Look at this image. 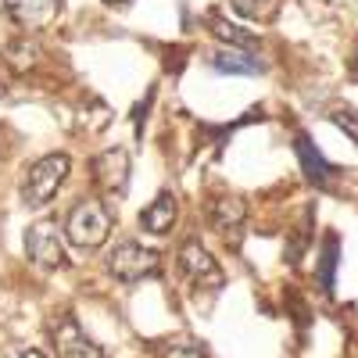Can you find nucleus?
Masks as SVG:
<instances>
[{"mask_svg":"<svg viewBox=\"0 0 358 358\" xmlns=\"http://www.w3.org/2000/svg\"><path fill=\"white\" fill-rule=\"evenodd\" d=\"M69 155L54 151V155H43L40 162H33L25 169V179H22V201L29 208H43L57 197V190H62V183L69 179Z\"/></svg>","mask_w":358,"mask_h":358,"instance_id":"f257e3e1","label":"nucleus"},{"mask_svg":"<svg viewBox=\"0 0 358 358\" xmlns=\"http://www.w3.org/2000/svg\"><path fill=\"white\" fill-rule=\"evenodd\" d=\"M65 233L76 248H101L111 233V212L104 208V201H79L72 212H69V222H65Z\"/></svg>","mask_w":358,"mask_h":358,"instance_id":"f03ea898","label":"nucleus"},{"mask_svg":"<svg viewBox=\"0 0 358 358\" xmlns=\"http://www.w3.org/2000/svg\"><path fill=\"white\" fill-rule=\"evenodd\" d=\"M176 262H179V273H183V280H187L194 290H222V283H226L222 268H219L215 255L208 251V248L197 241V236L183 241V248H179Z\"/></svg>","mask_w":358,"mask_h":358,"instance_id":"7ed1b4c3","label":"nucleus"},{"mask_svg":"<svg viewBox=\"0 0 358 358\" xmlns=\"http://www.w3.org/2000/svg\"><path fill=\"white\" fill-rule=\"evenodd\" d=\"M25 255L36 268L43 273H54V268L69 265L65 262V236H62V226L54 219H40L25 229Z\"/></svg>","mask_w":358,"mask_h":358,"instance_id":"20e7f679","label":"nucleus"},{"mask_svg":"<svg viewBox=\"0 0 358 358\" xmlns=\"http://www.w3.org/2000/svg\"><path fill=\"white\" fill-rule=\"evenodd\" d=\"M104 265H108V273L118 283H136V280H147V276L158 273V268H162V255L151 251V248H140V244L126 241V244H118L108 255Z\"/></svg>","mask_w":358,"mask_h":358,"instance_id":"39448f33","label":"nucleus"},{"mask_svg":"<svg viewBox=\"0 0 358 358\" xmlns=\"http://www.w3.org/2000/svg\"><path fill=\"white\" fill-rule=\"evenodd\" d=\"M90 176L104 197H126L129 190V151L122 147H108L94 162H90Z\"/></svg>","mask_w":358,"mask_h":358,"instance_id":"423d86ee","label":"nucleus"},{"mask_svg":"<svg viewBox=\"0 0 358 358\" xmlns=\"http://www.w3.org/2000/svg\"><path fill=\"white\" fill-rule=\"evenodd\" d=\"M50 341H54L57 358H104L101 348L86 337V330H83L72 315L57 319V322L50 326Z\"/></svg>","mask_w":358,"mask_h":358,"instance_id":"0eeeda50","label":"nucleus"},{"mask_svg":"<svg viewBox=\"0 0 358 358\" xmlns=\"http://www.w3.org/2000/svg\"><path fill=\"white\" fill-rule=\"evenodd\" d=\"M0 11L22 29H43L62 15V0H0Z\"/></svg>","mask_w":358,"mask_h":358,"instance_id":"6e6552de","label":"nucleus"},{"mask_svg":"<svg viewBox=\"0 0 358 358\" xmlns=\"http://www.w3.org/2000/svg\"><path fill=\"white\" fill-rule=\"evenodd\" d=\"M294 151H297L301 172H305V179H308L312 187H322V190H330V187H334L337 169L322 158V151L312 143V136H308V133H297V136H294Z\"/></svg>","mask_w":358,"mask_h":358,"instance_id":"1a4fd4ad","label":"nucleus"},{"mask_svg":"<svg viewBox=\"0 0 358 358\" xmlns=\"http://www.w3.org/2000/svg\"><path fill=\"white\" fill-rule=\"evenodd\" d=\"M208 215H212V226L226 236V241H233V236L244 229V222H248V204H244L241 197L226 194V197H215V201H212Z\"/></svg>","mask_w":358,"mask_h":358,"instance_id":"9d476101","label":"nucleus"},{"mask_svg":"<svg viewBox=\"0 0 358 358\" xmlns=\"http://www.w3.org/2000/svg\"><path fill=\"white\" fill-rule=\"evenodd\" d=\"M212 69L219 76H262L265 65L258 57H251V50H219L212 54Z\"/></svg>","mask_w":358,"mask_h":358,"instance_id":"9b49d317","label":"nucleus"},{"mask_svg":"<svg viewBox=\"0 0 358 358\" xmlns=\"http://www.w3.org/2000/svg\"><path fill=\"white\" fill-rule=\"evenodd\" d=\"M140 226L143 229H151V233H169L172 226H176V197L165 190V194H158L155 197V204H147L143 212H140Z\"/></svg>","mask_w":358,"mask_h":358,"instance_id":"f8f14e48","label":"nucleus"},{"mask_svg":"<svg viewBox=\"0 0 358 358\" xmlns=\"http://www.w3.org/2000/svg\"><path fill=\"white\" fill-rule=\"evenodd\" d=\"M204 22L212 25V33H215L219 40H226V43H229V47H236V50H255V47H258V40L248 33V29H236V25H233V22H226L222 15H208Z\"/></svg>","mask_w":358,"mask_h":358,"instance_id":"ddd939ff","label":"nucleus"},{"mask_svg":"<svg viewBox=\"0 0 358 358\" xmlns=\"http://www.w3.org/2000/svg\"><path fill=\"white\" fill-rule=\"evenodd\" d=\"M337 258H341V241L334 233H326L322 241V255H319V283L326 290V297H334V276H337Z\"/></svg>","mask_w":358,"mask_h":358,"instance_id":"4468645a","label":"nucleus"},{"mask_svg":"<svg viewBox=\"0 0 358 358\" xmlns=\"http://www.w3.org/2000/svg\"><path fill=\"white\" fill-rule=\"evenodd\" d=\"M330 122L358 143V111H355V108H334V111H330Z\"/></svg>","mask_w":358,"mask_h":358,"instance_id":"2eb2a0df","label":"nucleus"},{"mask_svg":"<svg viewBox=\"0 0 358 358\" xmlns=\"http://www.w3.org/2000/svg\"><path fill=\"white\" fill-rule=\"evenodd\" d=\"M276 0H233V11L244 15V18H265L268 11H273Z\"/></svg>","mask_w":358,"mask_h":358,"instance_id":"dca6fc26","label":"nucleus"},{"mask_svg":"<svg viewBox=\"0 0 358 358\" xmlns=\"http://www.w3.org/2000/svg\"><path fill=\"white\" fill-rule=\"evenodd\" d=\"M165 358H208V351L201 344H172L165 351Z\"/></svg>","mask_w":358,"mask_h":358,"instance_id":"f3484780","label":"nucleus"},{"mask_svg":"<svg viewBox=\"0 0 358 358\" xmlns=\"http://www.w3.org/2000/svg\"><path fill=\"white\" fill-rule=\"evenodd\" d=\"M18 358H43V355H40V351H22Z\"/></svg>","mask_w":358,"mask_h":358,"instance_id":"a211bd4d","label":"nucleus"},{"mask_svg":"<svg viewBox=\"0 0 358 358\" xmlns=\"http://www.w3.org/2000/svg\"><path fill=\"white\" fill-rule=\"evenodd\" d=\"M351 72H355V79H358V57H355V62H351Z\"/></svg>","mask_w":358,"mask_h":358,"instance_id":"6ab92c4d","label":"nucleus"},{"mask_svg":"<svg viewBox=\"0 0 358 358\" xmlns=\"http://www.w3.org/2000/svg\"><path fill=\"white\" fill-rule=\"evenodd\" d=\"M104 4H126V0H104Z\"/></svg>","mask_w":358,"mask_h":358,"instance_id":"aec40b11","label":"nucleus"},{"mask_svg":"<svg viewBox=\"0 0 358 358\" xmlns=\"http://www.w3.org/2000/svg\"><path fill=\"white\" fill-rule=\"evenodd\" d=\"M4 94H8V90H4V83H0V97H4Z\"/></svg>","mask_w":358,"mask_h":358,"instance_id":"412c9836","label":"nucleus"}]
</instances>
